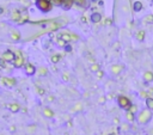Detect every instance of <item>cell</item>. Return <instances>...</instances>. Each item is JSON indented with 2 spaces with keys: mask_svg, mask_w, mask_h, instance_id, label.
Wrapping results in <instances>:
<instances>
[{
  "mask_svg": "<svg viewBox=\"0 0 153 135\" xmlns=\"http://www.w3.org/2000/svg\"><path fill=\"white\" fill-rule=\"evenodd\" d=\"M37 7L41 10V11L43 12H47L49 11L50 8H52V4H50L49 0H37Z\"/></svg>",
  "mask_w": 153,
  "mask_h": 135,
  "instance_id": "cell-1",
  "label": "cell"
},
{
  "mask_svg": "<svg viewBox=\"0 0 153 135\" xmlns=\"http://www.w3.org/2000/svg\"><path fill=\"white\" fill-rule=\"evenodd\" d=\"M117 102H118V105H120L122 109L129 110V109H130V106H132L130 100H129L127 97H124V96H120V97L117 98Z\"/></svg>",
  "mask_w": 153,
  "mask_h": 135,
  "instance_id": "cell-2",
  "label": "cell"
},
{
  "mask_svg": "<svg viewBox=\"0 0 153 135\" xmlns=\"http://www.w3.org/2000/svg\"><path fill=\"white\" fill-rule=\"evenodd\" d=\"M151 116H152V114H151V111H150L148 109L147 110H144V111H141V114L139 115V122H140V123H146V122L150 121Z\"/></svg>",
  "mask_w": 153,
  "mask_h": 135,
  "instance_id": "cell-3",
  "label": "cell"
},
{
  "mask_svg": "<svg viewBox=\"0 0 153 135\" xmlns=\"http://www.w3.org/2000/svg\"><path fill=\"white\" fill-rule=\"evenodd\" d=\"M1 59L6 61V62H13L14 59H16V54L13 52H10V50H6L4 54L1 55Z\"/></svg>",
  "mask_w": 153,
  "mask_h": 135,
  "instance_id": "cell-4",
  "label": "cell"
},
{
  "mask_svg": "<svg viewBox=\"0 0 153 135\" xmlns=\"http://www.w3.org/2000/svg\"><path fill=\"white\" fill-rule=\"evenodd\" d=\"M13 65H14V67H17V68H19V67H22V66L24 65V58H23V55L20 52H17L16 53V59L13 61Z\"/></svg>",
  "mask_w": 153,
  "mask_h": 135,
  "instance_id": "cell-5",
  "label": "cell"
},
{
  "mask_svg": "<svg viewBox=\"0 0 153 135\" xmlns=\"http://www.w3.org/2000/svg\"><path fill=\"white\" fill-rule=\"evenodd\" d=\"M60 38L67 43V42H70V41H72V40H76L78 37L74 36V35H71L70 32H62V34H60Z\"/></svg>",
  "mask_w": 153,
  "mask_h": 135,
  "instance_id": "cell-6",
  "label": "cell"
},
{
  "mask_svg": "<svg viewBox=\"0 0 153 135\" xmlns=\"http://www.w3.org/2000/svg\"><path fill=\"white\" fill-rule=\"evenodd\" d=\"M1 80H2V82L5 84L6 86H14V85H16V80L12 79V78L11 79H10V78H2Z\"/></svg>",
  "mask_w": 153,
  "mask_h": 135,
  "instance_id": "cell-7",
  "label": "cell"
},
{
  "mask_svg": "<svg viewBox=\"0 0 153 135\" xmlns=\"http://www.w3.org/2000/svg\"><path fill=\"white\" fill-rule=\"evenodd\" d=\"M25 72H26L29 76H32L34 73L36 72V68H35V67H34L31 64H28V65L25 66Z\"/></svg>",
  "mask_w": 153,
  "mask_h": 135,
  "instance_id": "cell-8",
  "label": "cell"
},
{
  "mask_svg": "<svg viewBox=\"0 0 153 135\" xmlns=\"http://www.w3.org/2000/svg\"><path fill=\"white\" fill-rule=\"evenodd\" d=\"M100 19H102L100 13H93L92 16H91V20H92L93 23H99L100 22Z\"/></svg>",
  "mask_w": 153,
  "mask_h": 135,
  "instance_id": "cell-9",
  "label": "cell"
},
{
  "mask_svg": "<svg viewBox=\"0 0 153 135\" xmlns=\"http://www.w3.org/2000/svg\"><path fill=\"white\" fill-rule=\"evenodd\" d=\"M144 80L145 81H153V73L152 72H146L145 74H144Z\"/></svg>",
  "mask_w": 153,
  "mask_h": 135,
  "instance_id": "cell-10",
  "label": "cell"
},
{
  "mask_svg": "<svg viewBox=\"0 0 153 135\" xmlns=\"http://www.w3.org/2000/svg\"><path fill=\"white\" fill-rule=\"evenodd\" d=\"M146 105H147V108L150 109V110L153 111V98H151V97L146 98Z\"/></svg>",
  "mask_w": 153,
  "mask_h": 135,
  "instance_id": "cell-11",
  "label": "cell"
},
{
  "mask_svg": "<svg viewBox=\"0 0 153 135\" xmlns=\"http://www.w3.org/2000/svg\"><path fill=\"white\" fill-rule=\"evenodd\" d=\"M8 109L11 110L12 112H17V111H19V105L13 103V104H10V105H8Z\"/></svg>",
  "mask_w": 153,
  "mask_h": 135,
  "instance_id": "cell-12",
  "label": "cell"
},
{
  "mask_svg": "<svg viewBox=\"0 0 153 135\" xmlns=\"http://www.w3.org/2000/svg\"><path fill=\"white\" fill-rule=\"evenodd\" d=\"M141 8H142L141 2H140V1H135V2H134V11L139 12V11H141Z\"/></svg>",
  "mask_w": 153,
  "mask_h": 135,
  "instance_id": "cell-13",
  "label": "cell"
},
{
  "mask_svg": "<svg viewBox=\"0 0 153 135\" xmlns=\"http://www.w3.org/2000/svg\"><path fill=\"white\" fill-rule=\"evenodd\" d=\"M72 4H73V0H64V2H62V5H64L65 8H70L72 6Z\"/></svg>",
  "mask_w": 153,
  "mask_h": 135,
  "instance_id": "cell-14",
  "label": "cell"
},
{
  "mask_svg": "<svg viewBox=\"0 0 153 135\" xmlns=\"http://www.w3.org/2000/svg\"><path fill=\"white\" fill-rule=\"evenodd\" d=\"M121 70H122V66H112V68H111V70H112V73H115V74H117V73H120Z\"/></svg>",
  "mask_w": 153,
  "mask_h": 135,
  "instance_id": "cell-15",
  "label": "cell"
},
{
  "mask_svg": "<svg viewBox=\"0 0 153 135\" xmlns=\"http://www.w3.org/2000/svg\"><path fill=\"white\" fill-rule=\"evenodd\" d=\"M60 59H61L60 55H53V56L50 58V60H52V62H53V64H58V62L60 61Z\"/></svg>",
  "mask_w": 153,
  "mask_h": 135,
  "instance_id": "cell-16",
  "label": "cell"
},
{
  "mask_svg": "<svg viewBox=\"0 0 153 135\" xmlns=\"http://www.w3.org/2000/svg\"><path fill=\"white\" fill-rule=\"evenodd\" d=\"M136 38L139 40V41H144V38H145V31H139V32L136 34Z\"/></svg>",
  "mask_w": 153,
  "mask_h": 135,
  "instance_id": "cell-17",
  "label": "cell"
},
{
  "mask_svg": "<svg viewBox=\"0 0 153 135\" xmlns=\"http://www.w3.org/2000/svg\"><path fill=\"white\" fill-rule=\"evenodd\" d=\"M43 112H44V115H46L47 117H53V111H52L50 109L46 108V109L43 110Z\"/></svg>",
  "mask_w": 153,
  "mask_h": 135,
  "instance_id": "cell-18",
  "label": "cell"
},
{
  "mask_svg": "<svg viewBox=\"0 0 153 135\" xmlns=\"http://www.w3.org/2000/svg\"><path fill=\"white\" fill-rule=\"evenodd\" d=\"M126 117H127V120H128L129 122H133V121H134V114L130 112V111H128L127 115H126Z\"/></svg>",
  "mask_w": 153,
  "mask_h": 135,
  "instance_id": "cell-19",
  "label": "cell"
},
{
  "mask_svg": "<svg viewBox=\"0 0 153 135\" xmlns=\"http://www.w3.org/2000/svg\"><path fill=\"white\" fill-rule=\"evenodd\" d=\"M74 2L78 4V5H80V6H88V2H86L85 0H74Z\"/></svg>",
  "mask_w": 153,
  "mask_h": 135,
  "instance_id": "cell-20",
  "label": "cell"
},
{
  "mask_svg": "<svg viewBox=\"0 0 153 135\" xmlns=\"http://www.w3.org/2000/svg\"><path fill=\"white\" fill-rule=\"evenodd\" d=\"M19 37H20V35H19L18 32H16V31L11 34V38H12V40H14V41H17V40H19Z\"/></svg>",
  "mask_w": 153,
  "mask_h": 135,
  "instance_id": "cell-21",
  "label": "cell"
},
{
  "mask_svg": "<svg viewBox=\"0 0 153 135\" xmlns=\"http://www.w3.org/2000/svg\"><path fill=\"white\" fill-rule=\"evenodd\" d=\"M91 70H92V72H96V73H97V72L99 70V66L97 65V64H93V65L91 66Z\"/></svg>",
  "mask_w": 153,
  "mask_h": 135,
  "instance_id": "cell-22",
  "label": "cell"
},
{
  "mask_svg": "<svg viewBox=\"0 0 153 135\" xmlns=\"http://www.w3.org/2000/svg\"><path fill=\"white\" fill-rule=\"evenodd\" d=\"M58 44H59L60 47H65V46H66V42H65V41H62L61 38H59V40H58Z\"/></svg>",
  "mask_w": 153,
  "mask_h": 135,
  "instance_id": "cell-23",
  "label": "cell"
},
{
  "mask_svg": "<svg viewBox=\"0 0 153 135\" xmlns=\"http://www.w3.org/2000/svg\"><path fill=\"white\" fill-rule=\"evenodd\" d=\"M6 64H7V62H6V61H4V60L0 58V67H6Z\"/></svg>",
  "mask_w": 153,
  "mask_h": 135,
  "instance_id": "cell-24",
  "label": "cell"
},
{
  "mask_svg": "<svg viewBox=\"0 0 153 135\" xmlns=\"http://www.w3.org/2000/svg\"><path fill=\"white\" fill-rule=\"evenodd\" d=\"M53 2H54L55 5H61L62 2H64V0H52Z\"/></svg>",
  "mask_w": 153,
  "mask_h": 135,
  "instance_id": "cell-25",
  "label": "cell"
},
{
  "mask_svg": "<svg viewBox=\"0 0 153 135\" xmlns=\"http://www.w3.org/2000/svg\"><path fill=\"white\" fill-rule=\"evenodd\" d=\"M129 111H130V112H135V111H136V106H135V105H132L130 106V109H129Z\"/></svg>",
  "mask_w": 153,
  "mask_h": 135,
  "instance_id": "cell-26",
  "label": "cell"
},
{
  "mask_svg": "<svg viewBox=\"0 0 153 135\" xmlns=\"http://www.w3.org/2000/svg\"><path fill=\"white\" fill-rule=\"evenodd\" d=\"M146 20H147V22H151V23H153V16L146 17Z\"/></svg>",
  "mask_w": 153,
  "mask_h": 135,
  "instance_id": "cell-27",
  "label": "cell"
},
{
  "mask_svg": "<svg viewBox=\"0 0 153 135\" xmlns=\"http://www.w3.org/2000/svg\"><path fill=\"white\" fill-rule=\"evenodd\" d=\"M40 73H41V74H46V73H47V70H46V68H41V70H40Z\"/></svg>",
  "mask_w": 153,
  "mask_h": 135,
  "instance_id": "cell-28",
  "label": "cell"
},
{
  "mask_svg": "<svg viewBox=\"0 0 153 135\" xmlns=\"http://www.w3.org/2000/svg\"><path fill=\"white\" fill-rule=\"evenodd\" d=\"M97 76H98V78H102V76H103V72H102V70H98V72H97Z\"/></svg>",
  "mask_w": 153,
  "mask_h": 135,
  "instance_id": "cell-29",
  "label": "cell"
},
{
  "mask_svg": "<svg viewBox=\"0 0 153 135\" xmlns=\"http://www.w3.org/2000/svg\"><path fill=\"white\" fill-rule=\"evenodd\" d=\"M4 12V8H0V13H2Z\"/></svg>",
  "mask_w": 153,
  "mask_h": 135,
  "instance_id": "cell-30",
  "label": "cell"
},
{
  "mask_svg": "<svg viewBox=\"0 0 153 135\" xmlns=\"http://www.w3.org/2000/svg\"><path fill=\"white\" fill-rule=\"evenodd\" d=\"M152 134H153V130H152Z\"/></svg>",
  "mask_w": 153,
  "mask_h": 135,
  "instance_id": "cell-31",
  "label": "cell"
}]
</instances>
